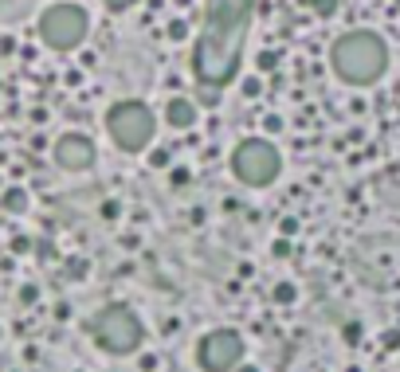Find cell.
<instances>
[{
  "label": "cell",
  "mask_w": 400,
  "mask_h": 372,
  "mask_svg": "<svg viewBox=\"0 0 400 372\" xmlns=\"http://www.w3.org/2000/svg\"><path fill=\"white\" fill-rule=\"evenodd\" d=\"M188 180H193V173L188 169H173V188H185Z\"/></svg>",
  "instance_id": "cell-17"
},
{
  "label": "cell",
  "mask_w": 400,
  "mask_h": 372,
  "mask_svg": "<svg viewBox=\"0 0 400 372\" xmlns=\"http://www.w3.org/2000/svg\"><path fill=\"white\" fill-rule=\"evenodd\" d=\"M263 129H267V134H282V118H275V114H271V118L263 122Z\"/></svg>",
  "instance_id": "cell-21"
},
{
  "label": "cell",
  "mask_w": 400,
  "mask_h": 372,
  "mask_svg": "<svg viewBox=\"0 0 400 372\" xmlns=\"http://www.w3.org/2000/svg\"><path fill=\"white\" fill-rule=\"evenodd\" d=\"M279 169H282L279 149H275L271 141H263V137H247V141H239L236 153H232V173L251 188H267L279 177Z\"/></svg>",
  "instance_id": "cell-5"
},
{
  "label": "cell",
  "mask_w": 400,
  "mask_h": 372,
  "mask_svg": "<svg viewBox=\"0 0 400 372\" xmlns=\"http://www.w3.org/2000/svg\"><path fill=\"white\" fill-rule=\"evenodd\" d=\"M165 122H169L173 129H188L196 126V102L193 98H169V106H165Z\"/></svg>",
  "instance_id": "cell-9"
},
{
  "label": "cell",
  "mask_w": 400,
  "mask_h": 372,
  "mask_svg": "<svg viewBox=\"0 0 400 372\" xmlns=\"http://www.w3.org/2000/svg\"><path fill=\"white\" fill-rule=\"evenodd\" d=\"M106 129H110L114 145L126 153H142L145 145L154 141V110L137 98H126V102H114L110 114H106Z\"/></svg>",
  "instance_id": "cell-4"
},
{
  "label": "cell",
  "mask_w": 400,
  "mask_h": 372,
  "mask_svg": "<svg viewBox=\"0 0 400 372\" xmlns=\"http://www.w3.org/2000/svg\"><path fill=\"white\" fill-rule=\"evenodd\" d=\"M52 157H55V165L67 169V173H86L94 165V157H98V149H94V141L83 134H63L59 141L52 145Z\"/></svg>",
  "instance_id": "cell-8"
},
{
  "label": "cell",
  "mask_w": 400,
  "mask_h": 372,
  "mask_svg": "<svg viewBox=\"0 0 400 372\" xmlns=\"http://www.w3.org/2000/svg\"><path fill=\"white\" fill-rule=\"evenodd\" d=\"M40 35L55 51H75L86 40V12L79 4H55L40 16Z\"/></svg>",
  "instance_id": "cell-6"
},
{
  "label": "cell",
  "mask_w": 400,
  "mask_h": 372,
  "mask_svg": "<svg viewBox=\"0 0 400 372\" xmlns=\"http://www.w3.org/2000/svg\"><path fill=\"white\" fill-rule=\"evenodd\" d=\"M396 8H400V0H396Z\"/></svg>",
  "instance_id": "cell-28"
},
{
  "label": "cell",
  "mask_w": 400,
  "mask_h": 372,
  "mask_svg": "<svg viewBox=\"0 0 400 372\" xmlns=\"http://www.w3.org/2000/svg\"><path fill=\"white\" fill-rule=\"evenodd\" d=\"M91 337H94V345L103 349V353L130 356V353H137V349H142L145 330H142V322H137V313L130 310V306L110 302V306H103V310L94 313Z\"/></svg>",
  "instance_id": "cell-3"
},
{
  "label": "cell",
  "mask_w": 400,
  "mask_h": 372,
  "mask_svg": "<svg viewBox=\"0 0 400 372\" xmlns=\"http://www.w3.org/2000/svg\"><path fill=\"white\" fill-rule=\"evenodd\" d=\"M55 318H59V322H67V318H71V306L59 302V306H55Z\"/></svg>",
  "instance_id": "cell-25"
},
{
  "label": "cell",
  "mask_w": 400,
  "mask_h": 372,
  "mask_svg": "<svg viewBox=\"0 0 400 372\" xmlns=\"http://www.w3.org/2000/svg\"><path fill=\"white\" fill-rule=\"evenodd\" d=\"M149 165L154 169H169V149H154L149 153Z\"/></svg>",
  "instance_id": "cell-15"
},
{
  "label": "cell",
  "mask_w": 400,
  "mask_h": 372,
  "mask_svg": "<svg viewBox=\"0 0 400 372\" xmlns=\"http://www.w3.org/2000/svg\"><path fill=\"white\" fill-rule=\"evenodd\" d=\"M103 216H106V220H114V216H118V204L106 200V204H103Z\"/></svg>",
  "instance_id": "cell-24"
},
{
  "label": "cell",
  "mask_w": 400,
  "mask_h": 372,
  "mask_svg": "<svg viewBox=\"0 0 400 372\" xmlns=\"http://www.w3.org/2000/svg\"><path fill=\"white\" fill-rule=\"evenodd\" d=\"M134 4H137V0H106V8H110V12H130Z\"/></svg>",
  "instance_id": "cell-18"
},
{
  "label": "cell",
  "mask_w": 400,
  "mask_h": 372,
  "mask_svg": "<svg viewBox=\"0 0 400 372\" xmlns=\"http://www.w3.org/2000/svg\"><path fill=\"white\" fill-rule=\"evenodd\" d=\"M251 20H256V0H208L205 4V24L193 51V75L205 91L200 94L205 106H216L220 91L239 75Z\"/></svg>",
  "instance_id": "cell-1"
},
{
  "label": "cell",
  "mask_w": 400,
  "mask_h": 372,
  "mask_svg": "<svg viewBox=\"0 0 400 372\" xmlns=\"http://www.w3.org/2000/svg\"><path fill=\"white\" fill-rule=\"evenodd\" d=\"M35 298H40V290H35V286H24V290H20V302H24V306H35Z\"/></svg>",
  "instance_id": "cell-19"
},
{
  "label": "cell",
  "mask_w": 400,
  "mask_h": 372,
  "mask_svg": "<svg viewBox=\"0 0 400 372\" xmlns=\"http://www.w3.org/2000/svg\"><path fill=\"white\" fill-rule=\"evenodd\" d=\"M271 298H275V302H279V306H290V302H295V298H298L295 282H279V286L271 290Z\"/></svg>",
  "instance_id": "cell-11"
},
{
  "label": "cell",
  "mask_w": 400,
  "mask_h": 372,
  "mask_svg": "<svg viewBox=\"0 0 400 372\" xmlns=\"http://www.w3.org/2000/svg\"><path fill=\"white\" fill-rule=\"evenodd\" d=\"M295 231H298V220H290V216L279 220V236H295Z\"/></svg>",
  "instance_id": "cell-20"
},
{
  "label": "cell",
  "mask_w": 400,
  "mask_h": 372,
  "mask_svg": "<svg viewBox=\"0 0 400 372\" xmlns=\"http://www.w3.org/2000/svg\"><path fill=\"white\" fill-rule=\"evenodd\" d=\"M384 349H400V330H389V333H384Z\"/></svg>",
  "instance_id": "cell-22"
},
{
  "label": "cell",
  "mask_w": 400,
  "mask_h": 372,
  "mask_svg": "<svg viewBox=\"0 0 400 372\" xmlns=\"http://www.w3.org/2000/svg\"><path fill=\"white\" fill-rule=\"evenodd\" d=\"M28 247H32V243H28L24 236H20V239H12V251H16V255H28Z\"/></svg>",
  "instance_id": "cell-23"
},
{
  "label": "cell",
  "mask_w": 400,
  "mask_h": 372,
  "mask_svg": "<svg viewBox=\"0 0 400 372\" xmlns=\"http://www.w3.org/2000/svg\"><path fill=\"white\" fill-rule=\"evenodd\" d=\"M169 40H188V24L185 20H173L169 24Z\"/></svg>",
  "instance_id": "cell-16"
},
{
  "label": "cell",
  "mask_w": 400,
  "mask_h": 372,
  "mask_svg": "<svg viewBox=\"0 0 400 372\" xmlns=\"http://www.w3.org/2000/svg\"><path fill=\"white\" fill-rule=\"evenodd\" d=\"M0 208H4V211H24L28 208V192H24V188H4Z\"/></svg>",
  "instance_id": "cell-10"
},
{
  "label": "cell",
  "mask_w": 400,
  "mask_h": 372,
  "mask_svg": "<svg viewBox=\"0 0 400 372\" xmlns=\"http://www.w3.org/2000/svg\"><path fill=\"white\" fill-rule=\"evenodd\" d=\"M345 372H361V368H358V364H353V368H345Z\"/></svg>",
  "instance_id": "cell-27"
},
{
  "label": "cell",
  "mask_w": 400,
  "mask_h": 372,
  "mask_svg": "<svg viewBox=\"0 0 400 372\" xmlns=\"http://www.w3.org/2000/svg\"><path fill=\"white\" fill-rule=\"evenodd\" d=\"M307 4H310V12L322 16V20H330L333 12H338V0H307Z\"/></svg>",
  "instance_id": "cell-12"
},
{
  "label": "cell",
  "mask_w": 400,
  "mask_h": 372,
  "mask_svg": "<svg viewBox=\"0 0 400 372\" xmlns=\"http://www.w3.org/2000/svg\"><path fill=\"white\" fill-rule=\"evenodd\" d=\"M236 372H259L256 364H236Z\"/></svg>",
  "instance_id": "cell-26"
},
{
  "label": "cell",
  "mask_w": 400,
  "mask_h": 372,
  "mask_svg": "<svg viewBox=\"0 0 400 372\" xmlns=\"http://www.w3.org/2000/svg\"><path fill=\"white\" fill-rule=\"evenodd\" d=\"M330 63L333 75L349 86H373L377 79H384L389 71V43L381 40L369 28H358V32H345L333 40L330 47Z\"/></svg>",
  "instance_id": "cell-2"
},
{
  "label": "cell",
  "mask_w": 400,
  "mask_h": 372,
  "mask_svg": "<svg viewBox=\"0 0 400 372\" xmlns=\"http://www.w3.org/2000/svg\"><path fill=\"white\" fill-rule=\"evenodd\" d=\"M279 67V51H263L259 55V71H275Z\"/></svg>",
  "instance_id": "cell-14"
},
{
  "label": "cell",
  "mask_w": 400,
  "mask_h": 372,
  "mask_svg": "<svg viewBox=\"0 0 400 372\" xmlns=\"http://www.w3.org/2000/svg\"><path fill=\"white\" fill-rule=\"evenodd\" d=\"M196 361L205 372H232L244 361V337L236 330H212L196 345Z\"/></svg>",
  "instance_id": "cell-7"
},
{
  "label": "cell",
  "mask_w": 400,
  "mask_h": 372,
  "mask_svg": "<svg viewBox=\"0 0 400 372\" xmlns=\"http://www.w3.org/2000/svg\"><path fill=\"white\" fill-rule=\"evenodd\" d=\"M341 341H345V345H358V341H361V325H358V322H349L345 330H341Z\"/></svg>",
  "instance_id": "cell-13"
}]
</instances>
